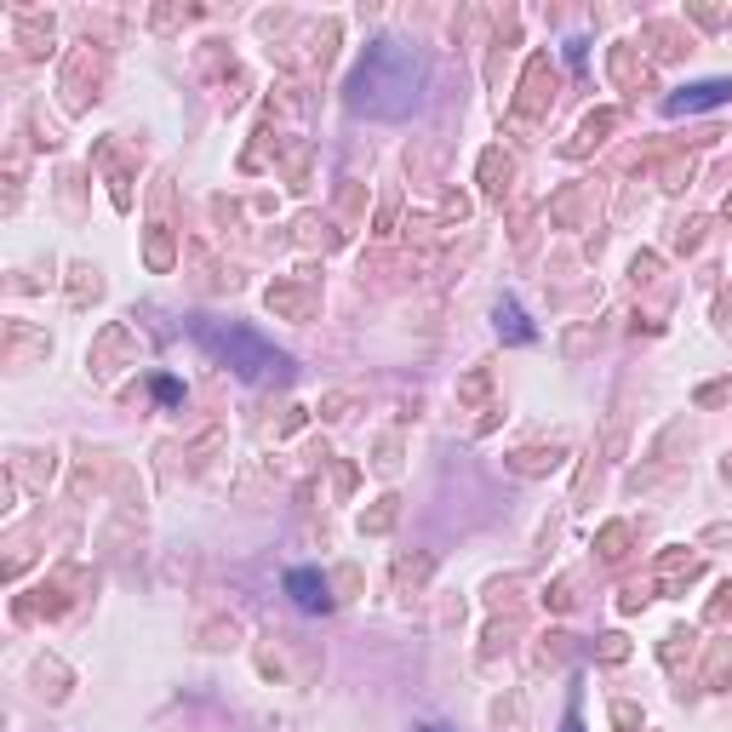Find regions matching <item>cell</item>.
<instances>
[{
  "label": "cell",
  "mask_w": 732,
  "mask_h": 732,
  "mask_svg": "<svg viewBox=\"0 0 732 732\" xmlns=\"http://www.w3.org/2000/svg\"><path fill=\"white\" fill-rule=\"evenodd\" d=\"M423 81H429V69L407 40H372L356 74H349V109L372 115V120H400L418 109Z\"/></svg>",
  "instance_id": "6da1fadb"
},
{
  "label": "cell",
  "mask_w": 732,
  "mask_h": 732,
  "mask_svg": "<svg viewBox=\"0 0 732 732\" xmlns=\"http://www.w3.org/2000/svg\"><path fill=\"white\" fill-rule=\"evenodd\" d=\"M423 732H446V727H423Z\"/></svg>",
  "instance_id": "52a82bcc"
},
{
  "label": "cell",
  "mask_w": 732,
  "mask_h": 732,
  "mask_svg": "<svg viewBox=\"0 0 732 732\" xmlns=\"http://www.w3.org/2000/svg\"><path fill=\"white\" fill-rule=\"evenodd\" d=\"M721 104H732V81H698L670 97V115H698V109H721Z\"/></svg>",
  "instance_id": "3957f363"
},
{
  "label": "cell",
  "mask_w": 732,
  "mask_h": 732,
  "mask_svg": "<svg viewBox=\"0 0 732 732\" xmlns=\"http://www.w3.org/2000/svg\"><path fill=\"white\" fill-rule=\"evenodd\" d=\"M561 732H584V721H578V716H567V721H561Z\"/></svg>",
  "instance_id": "8992f818"
},
{
  "label": "cell",
  "mask_w": 732,
  "mask_h": 732,
  "mask_svg": "<svg viewBox=\"0 0 732 732\" xmlns=\"http://www.w3.org/2000/svg\"><path fill=\"white\" fill-rule=\"evenodd\" d=\"M498 326H510V338H533V333L521 326V310H515V304H498Z\"/></svg>",
  "instance_id": "5b68a950"
},
{
  "label": "cell",
  "mask_w": 732,
  "mask_h": 732,
  "mask_svg": "<svg viewBox=\"0 0 732 732\" xmlns=\"http://www.w3.org/2000/svg\"><path fill=\"white\" fill-rule=\"evenodd\" d=\"M287 595H292L304 613H326V607H333V595H326V578H321V572H310V567L287 572Z\"/></svg>",
  "instance_id": "277c9868"
},
{
  "label": "cell",
  "mask_w": 732,
  "mask_h": 732,
  "mask_svg": "<svg viewBox=\"0 0 732 732\" xmlns=\"http://www.w3.org/2000/svg\"><path fill=\"white\" fill-rule=\"evenodd\" d=\"M200 338H207L241 377H287V356H281V349L258 344L252 333H241V326H230V333H223V326H200Z\"/></svg>",
  "instance_id": "7a4b0ae2"
}]
</instances>
